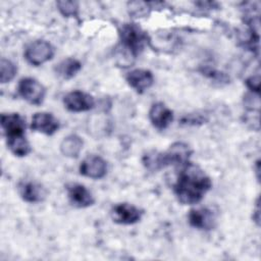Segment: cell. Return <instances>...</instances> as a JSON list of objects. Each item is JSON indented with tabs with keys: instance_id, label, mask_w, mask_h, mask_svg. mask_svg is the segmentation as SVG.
Instances as JSON below:
<instances>
[{
	"instance_id": "cell-1",
	"label": "cell",
	"mask_w": 261,
	"mask_h": 261,
	"mask_svg": "<svg viewBox=\"0 0 261 261\" xmlns=\"http://www.w3.org/2000/svg\"><path fill=\"white\" fill-rule=\"evenodd\" d=\"M211 187V179L204 170L189 162L180 167L173 190L181 204L194 205L203 199Z\"/></svg>"
},
{
	"instance_id": "cell-2",
	"label": "cell",
	"mask_w": 261,
	"mask_h": 261,
	"mask_svg": "<svg viewBox=\"0 0 261 261\" xmlns=\"http://www.w3.org/2000/svg\"><path fill=\"white\" fill-rule=\"evenodd\" d=\"M120 45L137 56L148 42L145 32L136 23H124L119 29Z\"/></svg>"
},
{
	"instance_id": "cell-3",
	"label": "cell",
	"mask_w": 261,
	"mask_h": 261,
	"mask_svg": "<svg viewBox=\"0 0 261 261\" xmlns=\"http://www.w3.org/2000/svg\"><path fill=\"white\" fill-rule=\"evenodd\" d=\"M53 47L49 42L44 40H38L31 43L24 51V57L27 61L35 66H39L47 62L53 57Z\"/></svg>"
},
{
	"instance_id": "cell-4",
	"label": "cell",
	"mask_w": 261,
	"mask_h": 261,
	"mask_svg": "<svg viewBox=\"0 0 261 261\" xmlns=\"http://www.w3.org/2000/svg\"><path fill=\"white\" fill-rule=\"evenodd\" d=\"M18 94L30 104L40 105L45 98V88L33 77H23L18 83Z\"/></svg>"
},
{
	"instance_id": "cell-5",
	"label": "cell",
	"mask_w": 261,
	"mask_h": 261,
	"mask_svg": "<svg viewBox=\"0 0 261 261\" xmlns=\"http://www.w3.org/2000/svg\"><path fill=\"white\" fill-rule=\"evenodd\" d=\"M192 155V150L190 146L182 142H176L172 144L166 152L162 153L163 166L174 165L177 167H182L190 162V157Z\"/></svg>"
},
{
	"instance_id": "cell-6",
	"label": "cell",
	"mask_w": 261,
	"mask_h": 261,
	"mask_svg": "<svg viewBox=\"0 0 261 261\" xmlns=\"http://www.w3.org/2000/svg\"><path fill=\"white\" fill-rule=\"evenodd\" d=\"M143 212L135 205L128 203H119L111 209V217L118 224L129 225L137 223L142 218Z\"/></svg>"
},
{
	"instance_id": "cell-7",
	"label": "cell",
	"mask_w": 261,
	"mask_h": 261,
	"mask_svg": "<svg viewBox=\"0 0 261 261\" xmlns=\"http://www.w3.org/2000/svg\"><path fill=\"white\" fill-rule=\"evenodd\" d=\"M65 108L71 112H83L92 109L95 105L93 96L82 91H72L63 98Z\"/></svg>"
},
{
	"instance_id": "cell-8",
	"label": "cell",
	"mask_w": 261,
	"mask_h": 261,
	"mask_svg": "<svg viewBox=\"0 0 261 261\" xmlns=\"http://www.w3.org/2000/svg\"><path fill=\"white\" fill-rule=\"evenodd\" d=\"M1 126L6 140H12L24 137L25 122L18 113H9L1 115Z\"/></svg>"
},
{
	"instance_id": "cell-9",
	"label": "cell",
	"mask_w": 261,
	"mask_h": 261,
	"mask_svg": "<svg viewBox=\"0 0 261 261\" xmlns=\"http://www.w3.org/2000/svg\"><path fill=\"white\" fill-rule=\"evenodd\" d=\"M107 163L106 161L96 155H91L85 158L80 165V173L84 176L99 179L106 175Z\"/></svg>"
},
{
	"instance_id": "cell-10",
	"label": "cell",
	"mask_w": 261,
	"mask_h": 261,
	"mask_svg": "<svg viewBox=\"0 0 261 261\" xmlns=\"http://www.w3.org/2000/svg\"><path fill=\"white\" fill-rule=\"evenodd\" d=\"M189 223L198 229L209 230L215 226L216 218L213 211L207 207L192 209L188 215Z\"/></svg>"
},
{
	"instance_id": "cell-11",
	"label": "cell",
	"mask_w": 261,
	"mask_h": 261,
	"mask_svg": "<svg viewBox=\"0 0 261 261\" xmlns=\"http://www.w3.org/2000/svg\"><path fill=\"white\" fill-rule=\"evenodd\" d=\"M66 191L70 203L77 208L89 207L95 202L91 192L81 184L70 182L66 185Z\"/></svg>"
},
{
	"instance_id": "cell-12",
	"label": "cell",
	"mask_w": 261,
	"mask_h": 261,
	"mask_svg": "<svg viewBox=\"0 0 261 261\" xmlns=\"http://www.w3.org/2000/svg\"><path fill=\"white\" fill-rule=\"evenodd\" d=\"M31 128L35 132L51 136L59 128V121L51 113L38 112L35 113L32 118Z\"/></svg>"
},
{
	"instance_id": "cell-13",
	"label": "cell",
	"mask_w": 261,
	"mask_h": 261,
	"mask_svg": "<svg viewBox=\"0 0 261 261\" xmlns=\"http://www.w3.org/2000/svg\"><path fill=\"white\" fill-rule=\"evenodd\" d=\"M149 118L154 127L165 129L173 120V112L162 102L154 103L149 111Z\"/></svg>"
},
{
	"instance_id": "cell-14",
	"label": "cell",
	"mask_w": 261,
	"mask_h": 261,
	"mask_svg": "<svg viewBox=\"0 0 261 261\" xmlns=\"http://www.w3.org/2000/svg\"><path fill=\"white\" fill-rule=\"evenodd\" d=\"M125 80L127 84L138 93H144L146 90L152 87L154 83V76L150 70L147 69H134L129 71Z\"/></svg>"
},
{
	"instance_id": "cell-15",
	"label": "cell",
	"mask_w": 261,
	"mask_h": 261,
	"mask_svg": "<svg viewBox=\"0 0 261 261\" xmlns=\"http://www.w3.org/2000/svg\"><path fill=\"white\" fill-rule=\"evenodd\" d=\"M18 193L21 199L28 203H38L46 197L45 189L35 181H24L18 185Z\"/></svg>"
},
{
	"instance_id": "cell-16",
	"label": "cell",
	"mask_w": 261,
	"mask_h": 261,
	"mask_svg": "<svg viewBox=\"0 0 261 261\" xmlns=\"http://www.w3.org/2000/svg\"><path fill=\"white\" fill-rule=\"evenodd\" d=\"M83 145L84 142L79 136L69 135L62 140L60 144V151L65 157L76 158L83 149Z\"/></svg>"
},
{
	"instance_id": "cell-17",
	"label": "cell",
	"mask_w": 261,
	"mask_h": 261,
	"mask_svg": "<svg viewBox=\"0 0 261 261\" xmlns=\"http://www.w3.org/2000/svg\"><path fill=\"white\" fill-rule=\"evenodd\" d=\"M82 68V64L79 60L74 58H66L62 60L57 66H56V72L58 75L65 80H69L73 77Z\"/></svg>"
},
{
	"instance_id": "cell-18",
	"label": "cell",
	"mask_w": 261,
	"mask_h": 261,
	"mask_svg": "<svg viewBox=\"0 0 261 261\" xmlns=\"http://www.w3.org/2000/svg\"><path fill=\"white\" fill-rule=\"evenodd\" d=\"M7 147L9 150L18 157H23L27 156L31 152V146L24 137L17 138V139H12V140H6Z\"/></svg>"
},
{
	"instance_id": "cell-19",
	"label": "cell",
	"mask_w": 261,
	"mask_h": 261,
	"mask_svg": "<svg viewBox=\"0 0 261 261\" xmlns=\"http://www.w3.org/2000/svg\"><path fill=\"white\" fill-rule=\"evenodd\" d=\"M17 68L13 62L2 58L0 62V81L2 84L9 83L15 76Z\"/></svg>"
},
{
	"instance_id": "cell-20",
	"label": "cell",
	"mask_w": 261,
	"mask_h": 261,
	"mask_svg": "<svg viewBox=\"0 0 261 261\" xmlns=\"http://www.w3.org/2000/svg\"><path fill=\"white\" fill-rule=\"evenodd\" d=\"M128 13L134 17H143L150 11V4L142 1H133L127 4Z\"/></svg>"
},
{
	"instance_id": "cell-21",
	"label": "cell",
	"mask_w": 261,
	"mask_h": 261,
	"mask_svg": "<svg viewBox=\"0 0 261 261\" xmlns=\"http://www.w3.org/2000/svg\"><path fill=\"white\" fill-rule=\"evenodd\" d=\"M59 12L65 17H75L79 12V5L75 1H57Z\"/></svg>"
},
{
	"instance_id": "cell-22",
	"label": "cell",
	"mask_w": 261,
	"mask_h": 261,
	"mask_svg": "<svg viewBox=\"0 0 261 261\" xmlns=\"http://www.w3.org/2000/svg\"><path fill=\"white\" fill-rule=\"evenodd\" d=\"M244 103L248 111H259L260 108V98L258 93L251 92L246 95Z\"/></svg>"
},
{
	"instance_id": "cell-23",
	"label": "cell",
	"mask_w": 261,
	"mask_h": 261,
	"mask_svg": "<svg viewBox=\"0 0 261 261\" xmlns=\"http://www.w3.org/2000/svg\"><path fill=\"white\" fill-rule=\"evenodd\" d=\"M245 123L253 129L259 130V111H248L245 116Z\"/></svg>"
},
{
	"instance_id": "cell-24",
	"label": "cell",
	"mask_w": 261,
	"mask_h": 261,
	"mask_svg": "<svg viewBox=\"0 0 261 261\" xmlns=\"http://www.w3.org/2000/svg\"><path fill=\"white\" fill-rule=\"evenodd\" d=\"M246 85L251 90V92L259 94V92H260V75H259V73L249 76L246 80Z\"/></svg>"
},
{
	"instance_id": "cell-25",
	"label": "cell",
	"mask_w": 261,
	"mask_h": 261,
	"mask_svg": "<svg viewBox=\"0 0 261 261\" xmlns=\"http://www.w3.org/2000/svg\"><path fill=\"white\" fill-rule=\"evenodd\" d=\"M254 214L253 215V219L257 222V224L259 225V219H260V209H259V200H257V203H256V210L254 211Z\"/></svg>"
}]
</instances>
